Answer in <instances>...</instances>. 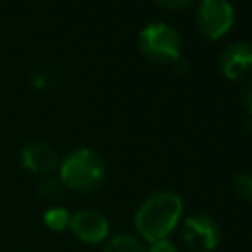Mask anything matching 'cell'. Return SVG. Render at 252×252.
<instances>
[{"instance_id": "1", "label": "cell", "mask_w": 252, "mask_h": 252, "mask_svg": "<svg viewBox=\"0 0 252 252\" xmlns=\"http://www.w3.org/2000/svg\"><path fill=\"white\" fill-rule=\"evenodd\" d=\"M183 215V201L173 191H156L148 195L134 215L138 236L152 244L165 240L179 224Z\"/></svg>"}, {"instance_id": "2", "label": "cell", "mask_w": 252, "mask_h": 252, "mask_svg": "<svg viewBox=\"0 0 252 252\" xmlns=\"http://www.w3.org/2000/svg\"><path fill=\"white\" fill-rule=\"evenodd\" d=\"M59 179L65 189L91 193L104 179V161L96 152L89 148L73 150L59 163Z\"/></svg>"}, {"instance_id": "3", "label": "cell", "mask_w": 252, "mask_h": 252, "mask_svg": "<svg viewBox=\"0 0 252 252\" xmlns=\"http://www.w3.org/2000/svg\"><path fill=\"white\" fill-rule=\"evenodd\" d=\"M140 51L154 63H177L181 55V37L175 28L163 22H152L138 35Z\"/></svg>"}, {"instance_id": "4", "label": "cell", "mask_w": 252, "mask_h": 252, "mask_svg": "<svg viewBox=\"0 0 252 252\" xmlns=\"http://www.w3.org/2000/svg\"><path fill=\"white\" fill-rule=\"evenodd\" d=\"M234 24V8L228 0H201L197 26L207 39H220Z\"/></svg>"}, {"instance_id": "5", "label": "cell", "mask_w": 252, "mask_h": 252, "mask_svg": "<svg viewBox=\"0 0 252 252\" xmlns=\"http://www.w3.org/2000/svg\"><path fill=\"white\" fill-rule=\"evenodd\" d=\"M181 236L193 252H213L219 246L220 230L213 217L205 213H195L183 220Z\"/></svg>"}, {"instance_id": "6", "label": "cell", "mask_w": 252, "mask_h": 252, "mask_svg": "<svg viewBox=\"0 0 252 252\" xmlns=\"http://www.w3.org/2000/svg\"><path fill=\"white\" fill-rule=\"evenodd\" d=\"M69 230L85 244H104L110 232L108 219L93 209H81L71 215Z\"/></svg>"}, {"instance_id": "7", "label": "cell", "mask_w": 252, "mask_h": 252, "mask_svg": "<svg viewBox=\"0 0 252 252\" xmlns=\"http://www.w3.org/2000/svg\"><path fill=\"white\" fill-rule=\"evenodd\" d=\"M219 67L226 79H240L252 69V45L244 41H234L226 45L219 55Z\"/></svg>"}, {"instance_id": "8", "label": "cell", "mask_w": 252, "mask_h": 252, "mask_svg": "<svg viewBox=\"0 0 252 252\" xmlns=\"http://www.w3.org/2000/svg\"><path fill=\"white\" fill-rule=\"evenodd\" d=\"M20 163L30 173L47 175L55 167H59V158L51 146L43 142H32L20 152Z\"/></svg>"}, {"instance_id": "9", "label": "cell", "mask_w": 252, "mask_h": 252, "mask_svg": "<svg viewBox=\"0 0 252 252\" xmlns=\"http://www.w3.org/2000/svg\"><path fill=\"white\" fill-rule=\"evenodd\" d=\"M102 252H148L146 242L136 234H116L106 238L102 244Z\"/></svg>"}, {"instance_id": "10", "label": "cell", "mask_w": 252, "mask_h": 252, "mask_svg": "<svg viewBox=\"0 0 252 252\" xmlns=\"http://www.w3.org/2000/svg\"><path fill=\"white\" fill-rule=\"evenodd\" d=\"M71 213L65 207H49L43 213V224L53 232H63L69 228Z\"/></svg>"}, {"instance_id": "11", "label": "cell", "mask_w": 252, "mask_h": 252, "mask_svg": "<svg viewBox=\"0 0 252 252\" xmlns=\"http://www.w3.org/2000/svg\"><path fill=\"white\" fill-rule=\"evenodd\" d=\"M63 191H65V187H63V183H61L59 177H47L37 187V195L41 199H45V201H57V199H61Z\"/></svg>"}, {"instance_id": "12", "label": "cell", "mask_w": 252, "mask_h": 252, "mask_svg": "<svg viewBox=\"0 0 252 252\" xmlns=\"http://www.w3.org/2000/svg\"><path fill=\"white\" fill-rule=\"evenodd\" d=\"M232 189H234V193L240 199L252 201V175H248V173H234L232 175Z\"/></svg>"}, {"instance_id": "13", "label": "cell", "mask_w": 252, "mask_h": 252, "mask_svg": "<svg viewBox=\"0 0 252 252\" xmlns=\"http://www.w3.org/2000/svg\"><path fill=\"white\" fill-rule=\"evenodd\" d=\"M148 252H179V250H177V246H175L169 238H165V240L152 242V244L148 246Z\"/></svg>"}, {"instance_id": "14", "label": "cell", "mask_w": 252, "mask_h": 252, "mask_svg": "<svg viewBox=\"0 0 252 252\" xmlns=\"http://www.w3.org/2000/svg\"><path fill=\"white\" fill-rule=\"evenodd\" d=\"M156 4L163 6V8H171V10H179V8H187L189 4H193L195 0H154Z\"/></svg>"}, {"instance_id": "15", "label": "cell", "mask_w": 252, "mask_h": 252, "mask_svg": "<svg viewBox=\"0 0 252 252\" xmlns=\"http://www.w3.org/2000/svg\"><path fill=\"white\" fill-rule=\"evenodd\" d=\"M240 98H242V104H244V108H246V110L252 114V79H250V81L244 85Z\"/></svg>"}]
</instances>
